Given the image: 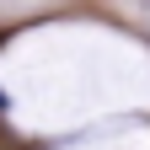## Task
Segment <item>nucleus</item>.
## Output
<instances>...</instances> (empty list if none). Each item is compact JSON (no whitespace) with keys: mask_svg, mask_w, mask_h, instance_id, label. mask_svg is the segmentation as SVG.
<instances>
[{"mask_svg":"<svg viewBox=\"0 0 150 150\" xmlns=\"http://www.w3.org/2000/svg\"><path fill=\"white\" fill-rule=\"evenodd\" d=\"M0 112H6V91H0Z\"/></svg>","mask_w":150,"mask_h":150,"instance_id":"f257e3e1","label":"nucleus"}]
</instances>
